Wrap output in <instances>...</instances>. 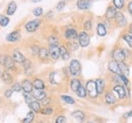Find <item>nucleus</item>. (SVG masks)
<instances>
[{
	"label": "nucleus",
	"instance_id": "obj_39",
	"mask_svg": "<svg viewBox=\"0 0 132 123\" xmlns=\"http://www.w3.org/2000/svg\"><path fill=\"white\" fill-rule=\"evenodd\" d=\"M48 41H49L50 45H57V44H58V38L54 35L50 36Z\"/></svg>",
	"mask_w": 132,
	"mask_h": 123
},
{
	"label": "nucleus",
	"instance_id": "obj_34",
	"mask_svg": "<svg viewBox=\"0 0 132 123\" xmlns=\"http://www.w3.org/2000/svg\"><path fill=\"white\" fill-rule=\"evenodd\" d=\"M40 112H41L43 115H51V114L53 113V109L48 107V106H46V107H44L43 109H41Z\"/></svg>",
	"mask_w": 132,
	"mask_h": 123
},
{
	"label": "nucleus",
	"instance_id": "obj_24",
	"mask_svg": "<svg viewBox=\"0 0 132 123\" xmlns=\"http://www.w3.org/2000/svg\"><path fill=\"white\" fill-rule=\"evenodd\" d=\"M29 107H30L31 111H33L34 113H38V112H40V110H41V105H40V103H39L38 101H33V102H31V103L29 104Z\"/></svg>",
	"mask_w": 132,
	"mask_h": 123
},
{
	"label": "nucleus",
	"instance_id": "obj_5",
	"mask_svg": "<svg viewBox=\"0 0 132 123\" xmlns=\"http://www.w3.org/2000/svg\"><path fill=\"white\" fill-rule=\"evenodd\" d=\"M77 38H78V44H79L80 47L85 48V47H87V46L89 45L90 39H89V36H88V34H87L86 32H81V33H79V35H78Z\"/></svg>",
	"mask_w": 132,
	"mask_h": 123
},
{
	"label": "nucleus",
	"instance_id": "obj_18",
	"mask_svg": "<svg viewBox=\"0 0 132 123\" xmlns=\"http://www.w3.org/2000/svg\"><path fill=\"white\" fill-rule=\"evenodd\" d=\"M109 69L111 72H113V73H115V74H120L121 72H120V69H119V65H118V62L115 61V60H113V61H110V63H109Z\"/></svg>",
	"mask_w": 132,
	"mask_h": 123
},
{
	"label": "nucleus",
	"instance_id": "obj_37",
	"mask_svg": "<svg viewBox=\"0 0 132 123\" xmlns=\"http://www.w3.org/2000/svg\"><path fill=\"white\" fill-rule=\"evenodd\" d=\"M113 3L117 9H121L124 6V0H113Z\"/></svg>",
	"mask_w": 132,
	"mask_h": 123
},
{
	"label": "nucleus",
	"instance_id": "obj_50",
	"mask_svg": "<svg viewBox=\"0 0 132 123\" xmlns=\"http://www.w3.org/2000/svg\"><path fill=\"white\" fill-rule=\"evenodd\" d=\"M129 117H131V111H129L128 113H125L124 114V118L126 119V118H129Z\"/></svg>",
	"mask_w": 132,
	"mask_h": 123
},
{
	"label": "nucleus",
	"instance_id": "obj_10",
	"mask_svg": "<svg viewBox=\"0 0 132 123\" xmlns=\"http://www.w3.org/2000/svg\"><path fill=\"white\" fill-rule=\"evenodd\" d=\"M114 92L117 94V96H118V98L120 100H123L126 97V89H125V88L123 86H121V85L115 86L114 87Z\"/></svg>",
	"mask_w": 132,
	"mask_h": 123
},
{
	"label": "nucleus",
	"instance_id": "obj_12",
	"mask_svg": "<svg viewBox=\"0 0 132 123\" xmlns=\"http://www.w3.org/2000/svg\"><path fill=\"white\" fill-rule=\"evenodd\" d=\"M21 89L23 91V93H29L31 94L32 91H33V84L31 80L29 79H24L21 84Z\"/></svg>",
	"mask_w": 132,
	"mask_h": 123
},
{
	"label": "nucleus",
	"instance_id": "obj_7",
	"mask_svg": "<svg viewBox=\"0 0 132 123\" xmlns=\"http://www.w3.org/2000/svg\"><path fill=\"white\" fill-rule=\"evenodd\" d=\"M48 51H49V55L51 56V58L54 60H57L60 57V49L57 45H50Z\"/></svg>",
	"mask_w": 132,
	"mask_h": 123
},
{
	"label": "nucleus",
	"instance_id": "obj_25",
	"mask_svg": "<svg viewBox=\"0 0 132 123\" xmlns=\"http://www.w3.org/2000/svg\"><path fill=\"white\" fill-rule=\"evenodd\" d=\"M59 49H60V56H61V58H62L63 60H68V59L70 58V54L68 52V50L66 49V47L62 46V47H60Z\"/></svg>",
	"mask_w": 132,
	"mask_h": 123
},
{
	"label": "nucleus",
	"instance_id": "obj_36",
	"mask_svg": "<svg viewBox=\"0 0 132 123\" xmlns=\"http://www.w3.org/2000/svg\"><path fill=\"white\" fill-rule=\"evenodd\" d=\"M23 97H24V101H26V103H27L28 105H29L31 102L35 101L33 96H32L31 94H29V93H23Z\"/></svg>",
	"mask_w": 132,
	"mask_h": 123
},
{
	"label": "nucleus",
	"instance_id": "obj_14",
	"mask_svg": "<svg viewBox=\"0 0 132 123\" xmlns=\"http://www.w3.org/2000/svg\"><path fill=\"white\" fill-rule=\"evenodd\" d=\"M64 36H65V38L68 40V41H72V40L77 39L78 34H77V32H76L75 30H73V29H68V30L65 32Z\"/></svg>",
	"mask_w": 132,
	"mask_h": 123
},
{
	"label": "nucleus",
	"instance_id": "obj_6",
	"mask_svg": "<svg viewBox=\"0 0 132 123\" xmlns=\"http://www.w3.org/2000/svg\"><path fill=\"white\" fill-rule=\"evenodd\" d=\"M41 24V20L40 19H34V20H30L29 22L26 23V30L29 33H34L38 30V28Z\"/></svg>",
	"mask_w": 132,
	"mask_h": 123
},
{
	"label": "nucleus",
	"instance_id": "obj_31",
	"mask_svg": "<svg viewBox=\"0 0 132 123\" xmlns=\"http://www.w3.org/2000/svg\"><path fill=\"white\" fill-rule=\"evenodd\" d=\"M75 93H76V95H77L79 98H85V97H86V95H87L86 89H85V88H84V87H82V86H80V87L78 88V89H77Z\"/></svg>",
	"mask_w": 132,
	"mask_h": 123
},
{
	"label": "nucleus",
	"instance_id": "obj_40",
	"mask_svg": "<svg viewBox=\"0 0 132 123\" xmlns=\"http://www.w3.org/2000/svg\"><path fill=\"white\" fill-rule=\"evenodd\" d=\"M118 76H119V78H120V80H121V83H123L125 86H128L129 85V80H128V78H127V76H125V75H123V74H118Z\"/></svg>",
	"mask_w": 132,
	"mask_h": 123
},
{
	"label": "nucleus",
	"instance_id": "obj_42",
	"mask_svg": "<svg viewBox=\"0 0 132 123\" xmlns=\"http://www.w3.org/2000/svg\"><path fill=\"white\" fill-rule=\"evenodd\" d=\"M64 6H65V1H60V2L57 4L56 9H57V10H62V9L64 8Z\"/></svg>",
	"mask_w": 132,
	"mask_h": 123
},
{
	"label": "nucleus",
	"instance_id": "obj_23",
	"mask_svg": "<svg viewBox=\"0 0 132 123\" xmlns=\"http://www.w3.org/2000/svg\"><path fill=\"white\" fill-rule=\"evenodd\" d=\"M105 101H106L107 104H109V105H113V104H115L116 103L117 99H116L115 96H114L112 93H107L106 96H105Z\"/></svg>",
	"mask_w": 132,
	"mask_h": 123
},
{
	"label": "nucleus",
	"instance_id": "obj_13",
	"mask_svg": "<svg viewBox=\"0 0 132 123\" xmlns=\"http://www.w3.org/2000/svg\"><path fill=\"white\" fill-rule=\"evenodd\" d=\"M76 5L78 7V9L80 10H86L90 7L92 3H90V0H78L76 2Z\"/></svg>",
	"mask_w": 132,
	"mask_h": 123
},
{
	"label": "nucleus",
	"instance_id": "obj_1",
	"mask_svg": "<svg viewBox=\"0 0 132 123\" xmlns=\"http://www.w3.org/2000/svg\"><path fill=\"white\" fill-rule=\"evenodd\" d=\"M80 71H81V65H80V62L76 59H73L70 61V64H69V72L71 73V75L73 76H77L80 74Z\"/></svg>",
	"mask_w": 132,
	"mask_h": 123
},
{
	"label": "nucleus",
	"instance_id": "obj_26",
	"mask_svg": "<svg viewBox=\"0 0 132 123\" xmlns=\"http://www.w3.org/2000/svg\"><path fill=\"white\" fill-rule=\"evenodd\" d=\"M97 33L100 37H105L107 35V30H106V27L104 26V23H99L98 27H97Z\"/></svg>",
	"mask_w": 132,
	"mask_h": 123
},
{
	"label": "nucleus",
	"instance_id": "obj_41",
	"mask_svg": "<svg viewBox=\"0 0 132 123\" xmlns=\"http://www.w3.org/2000/svg\"><path fill=\"white\" fill-rule=\"evenodd\" d=\"M11 91H12V92H17V93L21 92V85L18 84V83L13 84V85H12V88H11Z\"/></svg>",
	"mask_w": 132,
	"mask_h": 123
},
{
	"label": "nucleus",
	"instance_id": "obj_46",
	"mask_svg": "<svg viewBox=\"0 0 132 123\" xmlns=\"http://www.w3.org/2000/svg\"><path fill=\"white\" fill-rule=\"evenodd\" d=\"M12 91H11V88L10 89H6L5 91V93H4V96H5V98H10L11 97V95H12Z\"/></svg>",
	"mask_w": 132,
	"mask_h": 123
},
{
	"label": "nucleus",
	"instance_id": "obj_27",
	"mask_svg": "<svg viewBox=\"0 0 132 123\" xmlns=\"http://www.w3.org/2000/svg\"><path fill=\"white\" fill-rule=\"evenodd\" d=\"M80 86H81V83H80V80H79V79L74 78V79H72V80H71L70 88H71V89H72L73 92H76Z\"/></svg>",
	"mask_w": 132,
	"mask_h": 123
},
{
	"label": "nucleus",
	"instance_id": "obj_30",
	"mask_svg": "<svg viewBox=\"0 0 132 123\" xmlns=\"http://www.w3.org/2000/svg\"><path fill=\"white\" fill-rule=\"evenodd\" d=\"M34 118H35V113H34L33 111H30V112L27 114L26 118L22 120V123H32L34 120Z\"/></svg>",
	"mask_w": 132,
	"mask_h": 123
},
{
	"label": "nucleus",
	"instance_id": "obj_51",
	"mask_svg": "<svg viewBox=\"0 0 132 123\" xmlns=\"http://www.w3.org/2000/svg\"><path fill=\"white\" fill-rule=\"evenodd\" d=\"M52 15H53V11H49V12L46 14V18H50L51 17H52Z\"/></svg>",
	"mask_w": 132,
	"mask_h": 123
},
{
	"label": "nucleus",
	"instance_id": "obj_32",
	"mask_svg": "<svg viewBox=\"0 0 132 123\" xmlns=\"http://www.w3.org/2000/svg\"><path fill=\"white\" fill-rule=\"evenodd\" d=\"M61 100H62L63 102L67 103V104H74V103H75V101H74V99H73L72 97L66 96V95H62V96H61Z\"/></svg>",
	"mask_w": 132,
	"mask_h": 123
},
{
	"label": "nucleus",
	"instance_id": "obj_33",
	"mask_svg": "<svg viewBox=\"0 0 132 123\" xmlns=\"http://www.w3.org/2000/svg\"><path fill=\"white\" fill-rule=\"evenodd\" d=\"M8 23H9V18L5 17V15H3V14H0V26L5 28Z\"/></svg>",
	"mask_w": 132,
	"mask_h": 123
},
{
	"label": "nucleus",
	"instance_id": "obj_4",
	"mask_svg": "<svg viewBox=\"0 0 132 123\" xmlns=\"http://www.w3.org/2000/svg\"><path fill=\"white\" fill-rule=\"evenodd\" d=\"M113 58L117 62H125V60H126V52L123 49L117 48L113 51Z\"/></svg>",
	"mask_w": 132,
	"mask_h": 123
},
{
	"label": "nucleus",
	"instance_id": "obj_9",
	"mask_svg": "<svg viewBox=\"0 0 132 123\" xmlns=\"http://www.w3.org/2000/svg\"><path fill=\"white\" fill-rule=\"evenodd\" d=\"M11 59L13 60V62H16V63H22V62L26 60L23 54L20 52L19 50H17V49H15V50L12 52Z\"/></svg>",
	"mask_w": 132,
	"mask_h": 123
},
{
	"label": "nucleus",
	"instance_id": "obj_49",
	"mask_svg": "<svg viewBox=\"0 0 132 123\" xmlns=\"http://www.w3.org/2000/svg\"><path fill=\"white\" fill-rule=\"evenodd\" d=\"M128 11L130 14L132 13V2H129V4H128Z\"/></svg>",
	"mask_w": 132,
	"mask_h": 123
},
{
	"label": "nucleus",
	"instance_id": "obj_19",
	"mask_svg": "<svg viewBox=\"0 0 132 123\" xmlns=\"http://www.w3.org/2000/svg\"><path fill=\"white\" fill-rule=\"evenodd\" d=\"M116 13H117V10H116L115 7L114 6H109L107 8V10H106V14L105 15L108 19H113V18H115Z\"/></svg>",
	"mask_w": 132,
	"mask_h": 123
},
{
	"label": "nucleus",
	"instance_id": "obj_35",
	"mask_svg": "<svg viewBox=\"0 0 132 123\" xmlns=\"http://www.w3.org/2000/svg\"><path fill=\"white\" fill-rule=\"evenodd\" d=\"M123 40L128 44V46L131 48L132 47V38H131V34H125V35H123Z\"/></svg>",
	"mask_w": 132,
	"mask_h": 123
},
{
	"label": "nucleus",
	"instance_id": "obj_52",
	"mask_svg": "<svg viewBox=\"0 0 132 123\" xmlns=\"http://www.w3.org/2000/svg\"><path fill=\"white\" fill-rule=\"evenodd\" d=\"M32 1H33V2H35V3H36V2H40V1H42V0H32Z\"/></svg>",
	"mask_w": 132,
	"mask_h": 123
},
{
	"label": "nucleus",
	"instance_id": "obj_11",
	"mask_svg": "<svg viewBox=\"0 0 132 123\" xmlns=\"http://www.w3.org/2000/svg\"><path fill=\"white\" fill-rule=\"evenodd\" d=\"M116 22H117V24L119 26V27H125L126 26V23H127V19L125 18L124 17V14L122 13V12H117L116 13Z\"/></svg>",
	"mask_w": 132,
	"mask_h": 123
},
{
	"label": "nucleus",
	"instance_id": "obj_38",
	"mask_svg": "<svg viewBox=\"0 0 132 123\" xmlns=\"http://www.w3.org/2000/svg\"><path fill=\"white\" fill-rule=\"evenodd\" d=\"M33 14L35 17H37V18L41 17V15L43 14V8H42V7H37V8H35L33 10Z\"/></svg>",
	"mask_w": 132,
	"mask_h": 123
},
{
	"label": "nucleus",
	"instance_id": "obj_20",
	"mask_svg": "<svg viewBox=\"0 0 132 123\" xmlns=\"http://www.w3.org/2000/svg\"><path fill=\"white\" fill-rule=\"evenodd\" d=\"M118 65H119V69H120L121 74H123L125 76H127L129 74V67L125 62H118Z\"/></svg>",
	"mask_w": 132,
	"mask_h": 123
},
{
	"label": "nucleus",
	"instance_id": "obj_2",
	"mask_svg": "<svg viewBox=\"0 0 132 123\" xmlns=\"http://www.w3.org/2000/svg\"><path fill=\"white\" fill-rule=\"evenodd\" d=\"M0 64L7 70H13L15 68L14 62L10 56H0Z\"/></svg>",
	"mask_w": 132,
	"mask_h": 123
},
{
	"label": "nucleus",
	"instance_id": "obj_22",
	"mask_svg": "<svg viewBox=\"0 0 132 123\" xmlns=\"http://www.w3.org/2000/svg\"><path fill=\"white\" fill-rule=\"evenodd\" d=\"M32 84H33V88L35 89H44L45 88V83L40 78L35 79L34 83H32Z\"/></svg>",
	"mask_w": 132,
	"mask_h": 123
},
{
	"label": "nucleus",
	"instance_id": "obj_28",
	"mask_svg": "<svg viewBox=\"0 0 132 123\" xmlns=\"http://www.w3.org/2000/svg\"><path fill=\"white\" fill-rule=\"evenodd\" d=\"M38 55H39V57H40L41 59H47L48 56H49V51H48V49H46V48H41V49L39 50Z\"/></svg>",
	"mask_w": 132,
	"mask_h": 123
},
{
	"label": "nucleus",
	"instance_id": "obj_3",
	"mask_svg": "<svg viewBox=\"0 0 132 123\" xmlns=\"http://www.w3.org/2000/svg\"><path fill=\"white\" fill-rule=\"evenodd\" d=\"M85 89H86L87 95H88L92 99H96V98H97V96H98V92H97V88H96V83H95V80H88V81L86 83Z\"/></svg>",
	"mask_w": 132,
	"mask_h": 123
},
{
	"label": "nucleus",
	"instance_id": "obj_45",
	"mask_svg": "<svg viewBox=\"0 0 132 123\" xmlns=\"http://www.w3.org/2000/svg\"><path fill=\"white\" fill-rule=\"evenodd\" d=\"M55 123H66L65 116H59V117L56 119V122Z\"/></svg>",
	"mask_w": 132,
	"mask_h": 123
},
{
	"label": "nucleus",
	"instance_id": "obj_15",
	"mask_svg": "<svg viewBox=\"0 0 132 123\" xmlns=\"http://www.w3.org/2000/svg\"><path fill=\"white\" fill-rule=\"evenodd\" d=\"M19 39H20V34H19L18 31H14V32L8 34L7 37H6V40H7L8 42H11V43L17 42Z\"/></svg>",
	"mask_w": 132,
	"mask_h": 123
},
{
	"label": "nucleus",
	"instance_id": "obj_47",
	"mask_svg": "<svg viewBox=\"0 0 132 123\" xmlns=\"http://www.w3.org/2000/svg\"><path fill=\"white\" fill-rule=\"evenodd\" d=\"M50 101H51V100H50L49 98H47V97H46V98H45V99L42 101V103H43V104H44L45 106H47L50 103Z\"/></svg>",
	"mask_w": 132,
	"mask_h": 123
},
{
	"label": "nucleus",
	"instance_id": "obj_44",
	"mask_svg": "<svg viewBox=\"0 0 132 123\" xmlns=\"http://www.w3.org/2000/svg\"><path fill=\"white\" fill-rule=\"evenodd\" d=\"M55 72H51L50 73V83L51 85H56V81H55Z\"/></svg>",
	"mask_w": 132,
	"mask_h": 123
},
{
	"label": "nucleus",
	"instance_id": "obj_48",
	"mask_svg": "<svg viewBox=\"0 0 132 123\" xmlns=\"http://www.w3.org/2000/svg\"><path fill=\"white\" fill-rule=\"evenodd\" d=\"M39 50H40V49H39V47L35 46V47H33V51H32V52H33V54L36 55V54H38V53H39Z\"/></svg>",
	"mask_w": 132,
	"mask_h": 123
},
{
	"label": "nucleus",
	"instance_id": "obj_21",
	"mask_svg": "<svg viewBox=\"0 0 132 123\" xmlns=\"http://www.w3.org/2000/svg\"><path fill=\"white\" fill-rule=\"evenodd\" d=\"M16 8H17V5L14 1L9 2V4H8V6H7V10H6L7 14H8V15H12V14H14V12L16 11Z\"/></svg>",
	"mask_w": 132,
	"mask_h": 123
},
{
	"label": "nucleus",
	"instance_id": "obj_29",
	"mask_svg": "<svg viewBox=\"0 0 132 123\" xmlns=\"http://www.w3.org/2000/svg\"><path fill=\"white\" fill-rule=\"evenodd\" d=\"M2 78H3L5 84H10L12 81V76H11V74L8 71H4L2 73Z\"/></svg>",
	"mask_w": 132,
	"mask_h": 123
},
{
	"label": "nucleus",
	"instance_id": "obj_17",
	"mask_svg": "<svg viewBox=\"0 0 132 123\" xmlns=\"http://www.w3.org/2000/svg\"><path fill=\"white\" fill-rule=\"evenodd\" d=\"M96 83V88H97V92H98V95H101L104 93V89H105V81L102 79V78H98L95 80Z\"/></svg>",
	"mask_w": 132,
	"mask_h": 123
},
{
	"label": "nucleus",
	"instance_id": "obj_16",
	"mask_svg": "<svg viewBox=\"0 0 132 123\" xmlns=\"http://www.w3.org/2000/svg\"><path fill=\"white\" fill-rule=\"evenodd\" d=\"M72 117L74 119H76L78 122H83L84 119H85V114L80 110H76V111H74L72 113Z\"/></svg>",
	"mask_w": 132,
	"mask_h": 123
},
{
	"label": "nucleus",
	"instance_id": "obj_43",
	"mask_svg": "<svg viewBox=\"0 0 132 123\" xmlns=\"http://www.w3.org/2000/svg\"><path fill=\"white\" fill-rule=\"evenodd\" d=\"M84 29L86 30V31H89L90 29H92V21L90 20H86L85 22H84Z\"/></svg>",
	"mask_w": 132,
	"mask_h": 123
},
{
	"label": "nucleus",
	"instance_id": "obj_8",
	"mask_svg": "<svg viewBox=\"0 0 132 123\" xmlns=\"http://www.w3.org/2000/svg\"><path fill=\"white\" fill-rule=\"evenodd\" d=\"M32 94H33L32 96L35 99V101H38V102L43 101L47 97V94L44 89H34V91H32Z\"/></svg>",
	"mask_w": 132,
	"mask_h": 123
}]
</instances>
